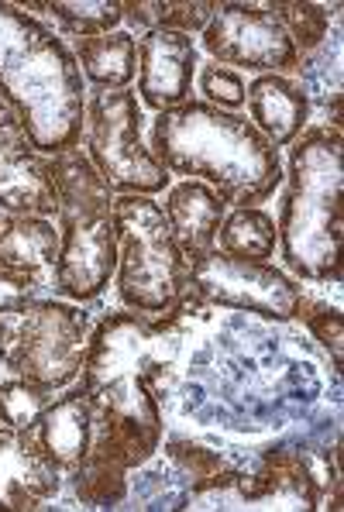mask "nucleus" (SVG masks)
<instances>
[{
	"label": "nucleus",
	"mask_w": 344,
	"mask_h": 512,
	"mask_svg": "<svg viewBox=\"0 0 344 512\" xmlns=\"http://www.w3.org/2000/svg\"><path fill=\"white\" fill-rule=\"evenodd\" d=\"M176 324L135 310L104 313L90 330L83 358V392L93 409L90 451L135 471L162 447V413L155 385L166 382Z\"/></svg>",
	"instance_id": "nucleus-1"
},
{
	"label": "nucleus",
	"mask_w": 344,
	"mask_h": 512,
	"mask_svg": "<svg viewBox=\"0 0 344 512\" xmlns=\"http://www.w3.org/2000/svg\"><path fill=\"white\" fill-rule=\"evenodd\" d=\"M0 100L49 159L83 145L86 93L69 45L14 0H0Z\"/></svg>",
	"instance_id": "nucleus-2"
},
{
	"label": "nucleus",
	"mask_w": 344,
	"mask_h": 512,
	"mask_svg": "<svg viewBox=\"0 0 344 512\" xmlns=\"http://www.w3.org/2000/svg\"><path fill=\"white\" fill-rule=\"evenodd\" d=\"M148 148L169 176L200 179L234 207H262L283 186V159L255 124L203 100L162 110Z\"/></svg>",
	"instance_id": "nucleus-3"
},
{
	"label": "nucleus",
	"mask_w": 344,
	"mask_h": 512,
	"mask_svg": "<svg viewBox=\"0 0 344 512\" xmlns=\"http://www.w3.org/2000/svg\"><path fill=\"white\" fill-rule=\"evenodd\" d=\"M341 186V131L331 124L307 128L289 148L276 220L279 255L296 279L341 286Z\"/></svg>",
	"instance_id": "nucleus-4"
},
{
	"label": "nucleus",
	"mask_w": 344,
	"mask_h": 512,
	"mask_svg": "<svg viewBox=\"0 0 344 512\" xmlns=\"http://www.w3.org/2000/svg\"><path fill=\"white\" fill-rule=\"evenodd\" d=\"M49 176L59 196V258L52 289L69 303H93L117 272L114 193L83 148L49 155Z\"/></svg>",
	"instance_id": "nucleus-5"
},
{
	"label": "nucleus",
	"mask_w": 344,
	"mask_h": 512,
	"mask_svg": "<svg viewBox=\"0 0 344 512\" xmlns=\"http://www.w3.org/2000/svg\"><path fill=\"white\" fill-rule=\"evenodd\" d=\"M117 272L124 310L162 317L190 293V258L172 238L162 203L152 196H114Z\"/></svg>",
	"instance_id": "nucleus-6"
},
{
	"label": "nucleus",
	"mask_w": 344,
	"mask_h": 512,
	"mask_svg": "<svg viewBox=\"0 0 344 512\" xmlns=\"http://www.w3.org/2000/svg\"><path fill=\"white\" fill-rule=\"evenodd\" d=\"M90 317L69 299H28L0 317V368L49 392L69 389L80 378Z\"/></svg>",
	"instance_id": "nucleus-7"
},
{
	"label": "nucleus",
	"mask_w": 344,
	"mask_h": 512,
	"mask_svg": "<svg viewBox=\"0 0 344 512\" xmlns=\"http://www.w3.org/2000/svg\"><path fill=\"white\" fill-rule=\"evenodd\" d=\"M145 114L131 90H93L86 97V159L114 196H159L169 186L152 148L142 138Z\"/></svg>",
	"instance_id": "nucleus-8"
},
{
	"label": "nucleus",
	"mask_w": 344,
	"mask_h": 512,
	"mask_svg": "<svg viewBox=\"0 0 344 512\" xmlns=\"http://www.w3.org/2000/svg\"><path fill=\"white\" fill-rule=\"evenodd\" d=\"M190 293L200 299V306L255 313L276 324L300 320L307 303L303 286L289 272L276 269L272 262L224 255L217 248L190 265Z\"/></svg>",
	"instance_id": "nucleus-9"
},
{
	"label": "nucleus",
	"mask_w": 344,
	"mask_h": 512,
	"mask_svg": "<svg viewBox=\"0 0 344 512\" xmlns=\"http://www.w3.org/2000/svg\"><path fill=\"white\" fill-rule=\"evenodd\" d=\"M203 49L217 66H238L258 76H300L303 59L296 45L289 42L276 18L265 11V4H238L224 0L217 4L210 25L203 28Z\"/></svg>",
	"instance_id": "nucleus-10"
},
{
	"label": "nucleus",
	"mask_w": 344,
	"mask_h": 512,
	"mask_svg": "<svg viewBox=\"0 0 344 512\" xmlns=\"http://www.w3.org/2000/svg\"><path fill=\"white\" fill-rule=\"evenodd\" d=\"M0 210L31 217H56L59 210L49 159L31 145L21 121L4 100H0Z\"/></svg>",
	"instance_id": "nucleus-11"
},
{
	"label": "nucleus",
	"mask_w": 344,
	"mask_h": 512,
	"mask_svg": "<svg viewBox=\"0 0 344 512\" xmlns=\"http://www.w3.org/2000/svg\"><path fill=\"white\" fill-rule=\"evenodd\" d=\"M200 52L190 35L179 31H145L138 38V97L152 110H176L193 100V76Z\"/></svg>",
	"instance_id": "nucleus-12"
},
{
	"label": "nucleus",
	"mask_w": 344,
	"mask_h": 512,
	"mask_svg": "<svg viewBox=\"0 0 344 512\" xmlns=\"http://www.w3.org/2000/svg\"><path fill=\"white\" fill-rule=\"evenodd\" d=\"M245 509H327L314 464L296 447H269L241 485Z\"/></svg>",
	"instance_id": "nucleus-13"
},
{
	"label": "nucleus",
	"mask_w": 344,
	"mask_h": 512,
	"mask_svg": "<svg viewBox=\"0 0 344 512\" xmlns=\"http://www.w3.org/2000/svg\"><path fill=\"white\" fill-rule=\"evenodd\" d=\"M62 482L66 475L45 458L35 433L0 427V509H45Z\"/></svg>",
	"instance_id": "nucleus-14"
},
{
	"label": "nucleus",
	"mask_w": 344,
	"mask_h": 512,
	"mask_svg": "<svg viewBox=\"0 0 344 512\" xmlns=\"http://www.w3.org/2000/svg\"><path fill=\"white\" fill-rule=\"evenodd\" d=\"M248 121L272 148H289L310 128V93L289 76H255L245 86Z\"/></svg>",
	"instance_id": "nucleus-15"
},
{
	"label": "nucleus",
	"mask_w": 344,
	"mask_h": 512,
	"mask_svg": "<svg viewBox=\"0 0 344 512\" xmlns=\"http://www.w3.org/2000/svg\"><path fill=\"white\" fill-rule=\"evenodd\" d=\"M162 214L169 220L172 238L179 241L183 255L193 265L197 258L217 248V231H221V220L228 214V203L200 179H179L166 193Z\"/></svg>",
	"instance_id": "nucleus-16"
},
{
	"label": "nucleus",
	"mask_w": 344,
	"mask_h": 512,
	"mask_svg": "<svg viewBox=\"0 0 344 512\" xmlns=\"http://www.w3.org/2000/svg\"><path fill=\"white\" fill-rule=\"evenodd\" d=\"M35 440L45 451V458L56 464L66 478L80 468V461L86 458L93 440V409L83 385L66 389L62 396H56L45 406L42 420L35 427Z\"/></svg>",
	"instance_id": "nucleus-17"
},
{
	"label": "nucleus",
	"mask_w": 344,
	"mask_h": 512,
	"mask_svg": "<svg viewBox=\"0 0 344 512\" xmlns=\"http://www.w3.org/2000/svg\"><path fill=\"white\" fill-rule=\"evenodd\" d=\"M59 258V231L49 217L4 214L0 217V269L28 275L52 286V269Z\"/></svg>",
	"instance_id": "nucleus-18"
},
{
	"label": "nucleus",
	"mask_w": 344,
	"mask_h": 512,
	"mask_svg": "<svg viewBox=\"0 0 344 512\" xmlns=\"http://www.w3.org/2000/svg\"><path fill=\"white\" fill-rule=\"evenodd\" d=\"M73 59L93 90H128L138 76V38L131 31L76 38Z\"/></svg>",
	"instance_id": "nucleus-19"
},
{
	"label": "nucleus",
	"mask_w": 344,
	"mask_h": 512,
	"mask_svg": "<svg viewBox=\"0 0 344 512\" xmlns=\"http://www.w3.org/2000/svg\"><path fill=\"white\" fill-rule=\"evenodd\" d=\"M124 21L131 28L145 31H179V35H193L203 31L214 18L221 0H121Z\"/></svg>",
	"instance_id": "nucleus-20"
},
{
	"label": "nucleus",
	"mask_w": 344,
	"mask_h": 512,
	"mask_svg": "<svg viewBox=\"0 0 344 512\" xmlns=\"http://www.w3.org/2000/svg\"><path fill=\"white\" fill-rule=\"evenodd\" d=\"M276 217L262 207H234L224 214L221 231H217V251L234 258H252V262H269L276 255Z\"/></svg>",
	"instance_id": "nucleus-21"
},
{
	"label": "nucleus",
	"mask_w": 344,
	"mask_h": 512,
	"mask_svg": "<svg viewBox=\"0 0 344 512\" xmlns=\"http://www.w3.org/2000/svg\"><path fill=\"white\" fill-rule=\"evenodd\" d=\"M18 7L52 14L56 25L73 38L111 35L117 25H124L121 0H45V4H18Z\"/></svg>",
	"instance_id": "nucleus-22"
},
{
	"label": "nucleus",
	"mask_w": 344,
	"mask_h": 512,
	"mask_svg": "<svg viewBox=\"0 0 344 512\" xmlns=\"http://www.w3.org/2000/svg\"><path fill=\"white\" fill-rule=\"evenodd\" d=\"M265 11L283 25L289 42L296 45L300 59H307L310 52H317L327 42L331 31V11L324 4H293V0H272L265 4Z\"/></svg>",
	"instance_id": "nucleus-23"
},
{
	"label": "nucleus",
	"mask_w": 344,
	"mask_h": 512,
	"mask_svg": "<svg viewBox=\"0 0 344 512\" xmlns=\"http://www.w3.org/2000/svg\"><path fill=\"white\" fill-rule=\"evenodd\" d=\"M56 399V392L42 389V385L28 382V378L7 375L0 382V427L35 433L38 420H42L45 406Z\"/></svg>",
	"instance_id": "nucleus-24"
},
{
	"label": "nucleus",
	"mask_w": 344,
	"mask_h": 512,
	"mask_svg": "<svg viewBox=\"0 0 344 512\" xmlns=\"http://www.w3.org/2000/svg\"><path fill=\"white\" fill-rule=\"evenodd\" d=\"M197 86L203 93V104L231 110V114H241V107H245V80H241L238 69L207 62V66L197 69Z\"/></svg>",
	"instance_id": "nucleus-25"
},
{
	"label": "nucleus",
	"mask_w": 344,
	"mask_h": 512,
	"mask_svg": "<svg viewBox=\"0 0 344 512\" xmlns=\"http://www.w3.org/2000/svg\"><path fill=\"white\" fill-rule=\"evenodd\" d=\"M166 458L176 464V471L190 485L207 482V478L221 475L224 468H231V464L224 461L217 451H210V447H203V444H193V440H169Z\"/></svg>",
	"instance_id": "nucleus-26"
},
{
	"label": "nucleus",
	"mask_w": 344,
	"mask_h": 512,
	"mask_svg": "<svg viewBox=\"0 0 344 512\" xmlns=\"http://www.w3.org/2000/svg\"><path fill=\"white\" fill-rule=\"evenodd\" d=\"M300 320L310 327V334L320 341V348L331 354V365L341 372L344 365V317L338 306H327V303H303Z\"/></svg>",
	"instance_id": "nucleus-27"
},
{
	"label": "nucleus",
	"mask_w": 344,
	"mask_h": 512,
	"mask_svg": "<svg viewBox=\"0 0 344 512\" xmlns=\"http://www.w3.org/2000/svg\"><path fill=\"white\" fill-rule=\"evenodd\" d=\"M42 282L28 279V275H18V272H7L0 269V317H7L11 310H18V306H25L28 299H35L42 293Z\"/></svg>",
	"instance_id": "nucleus-28"
}]
</instances>
